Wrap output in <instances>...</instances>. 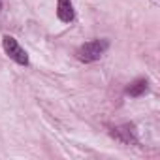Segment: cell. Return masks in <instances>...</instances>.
Wrapping results in <instances>:
<instances>
[{
    "label": "cell",
    "mask_w": 160,
    "mask_h": 160,
    "mask_svg": "<svg viewBox=\"0 0 160 160\" xmlns=\"http://www.w3.org/2000/svg\"><path fill=\"white\" fill-rule=\"evenodd\" d=\"M2 47H4V53H6L13 62L21 64V66H27V64H28V55H27V51L19 45V42H17L15 38L4 36V38H2Z\"/></svg>",
    "instance_id": "cell-2"
},
{
    "label": "cell",
    "mask_w": 160,
    "mask_h": 160,
    "mask_svg": "<svg viewBox=\"0 0 160 160\" xmlns=\"http://www.w3.org/2000/svg\"><path fill=\"white\" fill-rule=\"evenodd\" d=\"M57 15H58V19L62 23H70L73 19V4H72V0H58Z\"/></svg>",
    "instance_id": "cell-4"
},
{
    "label": "cell",
    "mask_w": 160,
    "mask_h": 160,
    "mask_svg": "<svg viewBox=\"0 0 160 160\" xmlns=\"http://www.w3.org/2000/svg\"><path fill=\"white\" fill-rule=\"evenodd\" d=\"M109 47V42L104 40V38H98V40H91L87 43H83L75 51V57L81 60V62H96L102 58V55L108 51Z\"/></svg>",
    "instance_id": "cell-1"
},
{
    "label": "cell",
    "mask_w": 160,
    "mask_h": 160,
    "mask_svg": "<svg viewBox=\"0 0 160 160\" xmlns=\"http://www.w3.org/2000/svg\"><path fill=\"white\" fill-rule=\"evenodd\" d=\"M111 136L117 138V139H119L121 143H124V145H132V143H136V130H134L132 124H122V126L113 128Z\"/></svg>",
    "instance_id": "cell-3"
},
{
    "label": "cell",
    "mask_w": 160,
    "mask_h": 160,
    "mask_svg": "<svg viewBox=\"0 0 160 160\" xmlns=\"http://www.w3.org/2000/svg\"><path fill=\"white\" fill-rule=\"evenodd\" d=\"M0 6H2V2H0Z\"/></svg>",
    "instance_id": "cell-6"
},
{
    "label": "cell",
    "mask_w": 160,
    "mask_h": 160,
    "mask_svg": "<svg viewBox=\"0 0 160 160\" xmlns=\"http://www.w3.org/2000/svg\"><path fill=\"white\" fill-rule=\"evenodd\" d=\"M147 91H149L147 79H136V81L126 89V94H130V96H143Z\"/></svg>",
    "instance_id": "cell-5"
}]
</instances>
